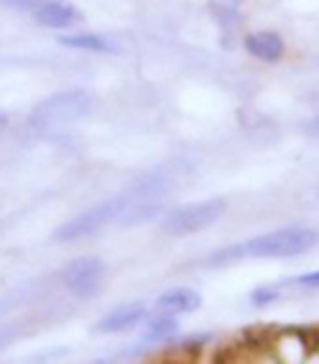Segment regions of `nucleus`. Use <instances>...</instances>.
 Segmentation results:
<instances>
[{"label":"nucleus","instance_id":"f257e3e1","mask_svg":"<svg viewBox=\"0 0 319 364\" xmlns=\"http://www.w3.org/2000/svg\"><path fill=\"white\" fill-rule=\"evenodd\" d=\"M317 242V234L310 229L302 227H289L278 229L271 234H263L251 238L239 247H232L228 251H221L219 257H258V259H280V257H296L306 253Z\"/></svg>","mask_w":319,"mask_h":364},{"label":"nucleus","instance_id":"f03ea898","mask_svg":"<svg viewBox=\"0 0 319 364\" xmlns=\"http://www.w3.org/2000/svg\"><path fill=\"white\" fill-rule=\"evenodd\" d=\"M90 112V96L81 90L51 94L28 114V127L40 134H59L77 124Z\"/></svg>","mask_w":319,"mask_h":364},{"label":"nucleus","instance_id":"7ed1b4c3","mask_svg":"<svg viewBox=\"0 0 319 364\" xmlns=\"http://www.w3.org/2000/svg\"><path fill=\"white\" fill-rule=\"evenodd\" d=\"M226 210H228V203L223 201V198H206V201H199V203L179 205L164 216L160 229L173 238L193 236L212 227L214 223H219V218L226 214Z\"/></svg>","mask_w":319,"mask_h":364},{"label":"nucleus","instance_id":"20e7f679","mask_svg":"<svg viewBox=\"0 0 319 364\" xmlns=\"http://www.w3.org/2000/svg\"><path fill=\"white\" fill-rule=\"evenodd\" d=\"M122 208H125V198H112V201H103L99 205H94L90 210L81 212L79 216L63 223L55 231V240H59V242H79V240L97 236L110 223L120 218Z\"/></svg>","mask_w":319,"mask_h":364},{"label":"nucleus","instance_id":"39448f33","mask_svg":"<svg viewBox=\"0 0 319 364\" xmlns=\"http://www.w3.org/2000/svg\"><path fill=\"white\" fill-rule=\"evenodd\" d=\"M61 282L77 299H92L101 292L105 282V264L94 255L77 257L63 267Z\"/></svg>","mask_w":319,"mask_h":364},{"label":"nucleus","instance_id":"423d86ee","mask_svg":"<svg viewBox=\"0 0 319 364\" xmlns=\"http://www.w3.org/2000/svg\"><path fill=\"white\" fill-rule=\"evenodd\" d=\"M147 310L142 304L134 301L116 308L114 312H110L108 316H103L97 325H94V332L99 334H118V332H127V329L136 327L138 323H142Z\"/></svg>","mask_w":319,"mask_h":364},{"label":"nucleus","instance_id":"0eeeda50","mask_svg":"<svg viewBox=\"0 0 319 364\" xmlns=\"http://www.w3.org/2000/svg\"><path fill=\"white\" fill-rule=\"evenodd\" d=\"M202 294L193 288H171L167 292H162L157 296V310L162 314H171V316H177V314H188V312H195L202 308Z\"/></svg>","mask_w":319,"mask_h":364},{"label":"nucleus","instance_id":"6e6552de","mask_svg":"<svg viewBox=\"0 0 319 364\" xmlns=\"http://www.w3.org/2000/svg\"><path fill=\"white\" fill-rule=\"evenodd\" d=\"M33 18L46 28H66L81 20L79 11L73 5H66L63 0H51V3L40 5L38 9H33Z\"/></svg>","mask_w":319,"mask_h":364},{"label":"nucleus","instance_id":"1a4fd4ad","mask_svg":"<svg viewBox=\"0 0 319 364\" xmlns=\"http://www.w3.org/2000/svg\"><path fill=\"white\" fill-rule=\"evenodd\" d=\"M245 48L249 55H253L261 61H278L282 55H284V42L280 36L276 33H269V31H261V33H253L245 40Z\"/></svg>","mask_w":319,"mask_h":364},{"label":"nucleus","instance_id":"9d476101","mask_svg":"<svg viewBox=\"0 0 319 364\" xmlns=\"http://www.w3.org/2000/svg\"><path fill=\"white\" fill-rule=\"evenodd\" d=\"M59 44L68 48H79V50H92V53H118V48L110 44L108 40L99 36H88V33H81V36H61Z\"/></svg>","mask_w":319,"mask_h":364},{"label":"nucleus","instance_id":"9b49d317","mask_svg":"<svg viewBox=\"0 0 319 364\" xmlns=\"http://www.w3.org/2000/svg\"><path fill=\"white\" fill-rule=\"evenodd\" d=\"M177 332V321L167 314L162 318H157L149 325V332H147V341H164V338H171L173 334Z\"/></svg>","mask_w":319,"mask_h":364},{"label":"nucleus","instance_id":"f8f14e48","mask_svg":"<svg viewBox=\"0 0 319 364\" xmlns=\"http://www.w3.org/2000/svg\"><path fill=\"white\" fill-rule=\"evenodd\" d=\"M5 7H9V9H18V11H33V9H38L40 5H44V3H51V0H0Z\"/></svg>","mask_w":319,"mask_h":364},{"label":"nucleus","instance_id":"ddd939ff","mask_svg":"<svg viewBox=\"0 0 319 364\" xmlns=\"http://www.w3.org/2000/svg\"><path fill=\"white\" fill-rule=\"evenodd\" d=\"M273 299H278V292L271 288H258L256 292L251 294V301L256 306H269Z\"/></svg>","mask_w":319,"mask_h":364},{"label":"nucleus","instance_id":"4468645a","mask_svg":"<svg viewBox=\"0 0 319 364\" xmlns=\"http://www.w3.org/2000/svg\"><path fill=\"white\" fill-rule=\"evenodd\" d=\"M300 284H304L308 288H319V271H313L308 275H302L300 277Z\"/></svg>","mask_w":319,"mask_h":364},{"label":"nucleus","instance_id":"2eb2a0df","mask_svg":"<svg viewBox=\"0 0 319 364\" xmlns=\"http://www.w3.org/2000/svg\"><path fill=\"white\" fill-rule=\"evenodd\" d=\"M308 131H310L313 136H319V116H317V118H315V120L308 124Z\"/></svg>","mask_w":319,"mask_h":364},{"label":"nucleus","instance_id":"dca6fc26","mask_svg":"<svg viewBox=\"0 0 319 364\" xmlns=\"http://www.w3.org/2000/svg\"><path fill=\"white\" fill-rule=\"evenodd\" d=\"M5 122H7V116H5L3 109H0V124H5Z\"/></svg>","mask_w":319,"mask_h":364}]
</instances>
